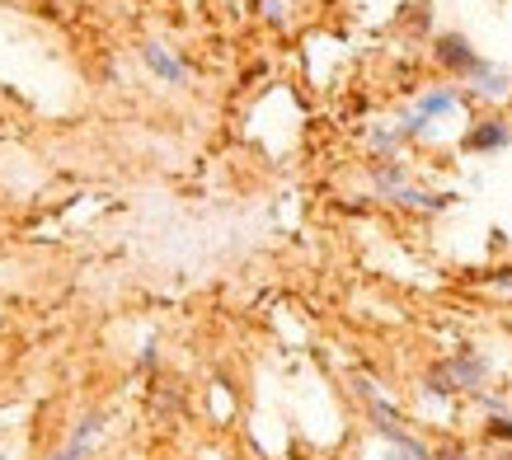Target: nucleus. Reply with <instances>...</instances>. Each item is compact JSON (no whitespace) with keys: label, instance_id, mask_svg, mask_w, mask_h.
Listing matches in <instances>:
<instances>
[{"label":"nucleus","instance_id":"1","mask_svg":"<svg viewBox=\"0 0 512 460\" xmlns=\"http://www.w3.org/2000/svg\"><path fill=\"white\" fill-rule=\"evenodd\" d=\"M484 376H489V362L475 353H456L447 362H437L428 371V390L433 395H456V390H480Z\"/></svg>","mask_w":512,"mask_h":460},{"label":"nucleus","instance_id":"2","mask_svg":"<svg viewBox=\"0 0 512 460\" xmlns=\"http://www.w3.org/2000/svg\"><path fill=\"white\" fill-rule=\"evenodd\" d=\"M433 57H437V66H447L456 76H480L484 71V62L475 57V47H470L466 33H442L433 43Z\"/></svg>","mask_w":512,"mask_h":460},{"label":"nucleus","instance_id":"3","mask_svg":"<svg viewBox=\"0 0 512 460\" xmlns=\"http://www.w3.org/2000/svg\"><path fill=\"white\" fill-rule=\"evenodd\" d=\"M512 132L503 118H489V123H480L475 132L466 137V151H498V146H508Z\"/></svg>","mask_w":512,"mask_h":460},{"label":"nucleus","instance_id":"4","mask_svg":"<svg viewBox=\"0 0 512 460\" xmlns=\"http://www.w3.org/2000/svg\"><path fill=\"white\" fill-rule=\"evenodd\" d=\"M146 66H151L156 76H165V80H170V85H179V80H184V66L174 62L170 52H165V47H156V43L146 47Z\"/></svg>","mask_w":512,"mask_h":460},{"label":"nucleus","instance_id":"5","mask_svg":"<svg viewBox=\"0 0 512 460\" xmlns=\"http://www.w3.org/2000/svg\"><path fill=\"white\" fill-rule=\"evenodd\" d=\"M94 423H99V418H85V423H80V432H76V442L66 446L62 456H52V460H76V456H80V446L90 442V432H94Z\"/></svg>","mask_w":512,"mask_h":460},{"label":"nucleus","instance_id":"6","mask_svg":"<svg viewBox=\"0 0 512 460\" xmlns=\"http://www.w3.org/2000/svg\"><path fill=\"white\" fill-rule=\"evenodd\" d=\"M451 104H456L451 94H428V99L419 104V123H423V118H433V113H447Z\"/></svg>","mask_w":512,"mask_h":460},{"label":"nucleus","instance_id":"7","mask_svg":"<svg viewBox=\"0 0 512 460\" xmlns=\"http://www.w3.org/2000/svg\"><path fill=\"white\" fill-rule=\"evenodd\" d=\"M489 437H498V442H512V418H489Z\"/></svg>","mask_w":512,"mask_h":460},{"label":"nucleus","instance_id":"8","mask_svg":"<svg viewBox=\"0 0 512 460\" xmlns=\"http://www.w3.org/2000/svg\"><path fill=\"white\" fill-rule=\"evenodd\" d=\"M433 460H470L466 446H442V451H433Z\"/></svg>","mask_w":512,"mask_h":460},{"label":"nucleus","instance_id":"9","mask_svg":"<svg viewBox=\"0 0 512 460\" xmlns=\"http://www.w3.org/2000/svg\"><path fill=\"white\" fill-rule=\"evenodd\" d=\"M498 460H512V451H503V456H498Z\"/></svg>","mask_w":512,"mask_h":460}]
</instances>
